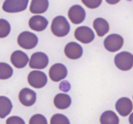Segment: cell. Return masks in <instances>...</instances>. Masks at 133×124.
I'll return each mask as SVG.
<instances>
[{
    "mask_svg": "<svg viewBox=\"0 0 133 124\" xmlns=\"http://www.w3.org/2000/svg\"><path fill=\"white\" fill-rule=\"evenodd\" d=\"M51 32L55 36L62 38L69 33L70 25L64 16H57L51 23Z\"/></svg>",
    "mask_w": 133,
    "mask_h": 124,
    "instance_id": "cell-1",
    "label": "cell"
},
{
    "mask_svg": "<svg viewBox=\"0 0 133 124\" xmlns=\"http://www.w3.org/2000/svg\"><path fill=\"white\" fill-rule=\"evenodd\" d=\"M115 64L122 71L130 70L133 66V55L127 52L118 53L115 58Z\"/></svg>",
    "mask_w": 133,
    "mask_h": 124,
    "instance_id": "cell-2",
    "label": "cell"
},
{
    "mask_svg": "<svg viewBox=\"0 0 133 124\" xmlns=\"http://www.w3.org/2000/svg\"><path fill=\"white\" fill-rule=\"evenodd\" d=\"M19 46L25 49H31L37 45L38 38L34 33L29 32H23L17 38Z\"/></svg>",
    "mask_w": 133,
    "mask_h": 124,
    "instance_id": "cell-3",
    "label": "cell"
},
{
    "mask_svg": "<svg viewBox=\"0 0 133 124\" xmlns=\"http://www.w3.org/2000/svg\"><path fill=\"white\" fill-rule=\"evenodd\" d=\"M28 3L29 0H5L2 9L8 13L21 12L27 9Z\"/></svg>",
    "mask_w": 133,
    "mask_h": 124,
    "instance_id": "cell-4",
    "label": "cell"
},
{
    "mask_svg": "<svg viewBox=\"0 0 133 124\" xmlns=\"http://www.w3.org/2000/svg\"><path fill=\"white\" fill-rule=\"evenodd\" d=\"M124 44L123 37L118 34H110L105 38L104 46L110 52H116L121 49Z\"/></svg>",
    "mask_w": 133,
    "mask_h": 124,
    "instance_id": "cell-5",
    "label": "cell"
},
{
    "mask_svg": "<svg viewBox=\"0 0 133 124\" xmlns=\"http://www.w3.org/2000/svg\"><path fill=\"white\" fill-rule=\"evenodd\" d=\"M29 85L33 88L39 89L43 88L47 83V77L45 73L35 70L29 73L27 77Z\"/></svg>",
    "mask_w": 133,
    "mask_h": 124,
    "instance_id": "cell-6",
    "label": "cell"
},
{
    "mask_svg": "<svg viewBox=\"0 0 133 124\" xmlns=\"http://www.w3.org/2000/svg\"><path fill=\"white\" fill-rule=\"evenodd\" d=\"M49 58L45 53L36 52L31 55L29 61V67L32 69L43 70L48 65Z\"/></svg>",
    "mask_w": 133,
    "mask_h": 124,
    "instance_id": "cell-7",
    "label": "cell"
},
{
    "mask_svg": "<svg viewBox=\"0 0 133 124\" xmlns=\"http://www.w3.org/2000/svg\"><path fill=\"white\" fill-rule=\"evenodd\" d=\"M75 38L83 44H89L95 39V33L90 27L81 26L76 29Z\"/></svg>",
    "mask_w": 133,
    "mask_h": 124,
    "instance_id": "cell-8",
    "label": "cell"
},
{
    "mask_svg": "<svg viewBox=\"0 0 133 124\" xmlns=\"http://www.w3.org/2000/svg\"><path fill=\"white\" fill-rule=\"evenodd\" d=\"M68 16L72 23L74 24H79L85 20L86 12L83 7L79 5H75L69 10Z\"/></svg>",
    "mask_w": 133,
    "mask_h": 124,
    "instance_id": "cell-9",
    "label": "cell"
},
{
    "mask_svg": "<svg viewBox=\"0 0 133 124\" xmlns=\"http://www.w3.org/2000/svg\"><path fill=\"white\" fill-rule=\"evenodd\" d=\"M49 77L52 81L55 82L64 79L67 76L66 67L61 64H56L52 65L49 71Z\"/></svg>",
    "mask_w": 133,
    "mask_h": 124,
    "instance_id": "cell-10",
    "label": "cell"
},
{
    "mask_svg": "<svg viewBox=\"0 0 133 124\" xmlns=\"http://www.w3.org/2000/svg\"><path fill=\"white\" fill-rule=\"evenodd\" d=\"M19 99L21 104L26 107H30L36 101V93L29 88H23L20 91Z\"/></svg>",
    "mask_w": 133,
    "mask_h": 124,
    "instance_id": "cell-11",
    "label": "cell"
},
{
    "mask_svg": "<svg viewBox=\"0 0 133 124\" xmlns=\"http://www.w3.org/2000/svg\"><path fill=\"white\" fill-rule=\"evenodd\" d=\"M65 55L71 59H79L82 56L83 50L81 46L75 42H70L66 45L64 49Z\"/></svg>",
    "mask_w": 133,
    "mask_h": 124,
    "instance_id": "cell-12",
    "label": "cell"
},
{
    "mask_svg": "<svg viewBox=\"0 0 133 124\" xmlns=\"http://www.w3.org/2000/svg\"><path fill=\"white\" fill-rule=\"evenodd\" d=\"M115 108L121 116L126 117L131 113L133 106L130 99L127 97H122L116 101Z\"/></svg>",
    "mask_w": 133,
    "mask_h": 124,
    "instance_id": "cell-13",
    "label": "cell"
},
{
    "mask_svg": "<svg viewBox=\"0 0 133 124\" xmlns=\"http://www.w3.org/2000/svg\"><path fill=\"white\" fill-rule=\"evenodd\" d=\"M29 61V58L25 53L22 51H15L11 55V62L16 68H23Z\"/></svg>",
    "mask_w": 133,
    "mask_h": 124,
    "instance_id": "cell-14",
    "label": "cell"
},
{
    "mask_svg": "<svg viewBox=\"0 0 133 124\" xmlns=\"http://www.w3.org/2000/svg\"><path fill=\"white\" fill-rule=\"evenodd\" d=\"M29 26L31 29L36 32H42L48 26V21L41 15H35L29 20Z\"/></svg>",
    "mask_w": 133,
    "mask_h": 124,
    "instance_id": "cell-15",
    "label": "cell"
},
{
    "mask_svg": "<svg viewBox=\"0 0 133 124\" xmlns=\"http://www.w3.org/2000/svg\"><path fill=\"white\" fill-rule=\"evenodd\" d=\"M48 0H32L29 10L35 14H43L49 8Z\"/></svg>",
    "mask_w": 133,
    "mask_h": 124,
    "instance_id": "cell-16",
    "label": "cell"
},
{
    "mask_svg": "<svg viewBox=\"0 0 133 124\" xmlns=\"http://www.w3.org/2000/svg\"><path fill=\"white\" fill-rule=\"evenodd\" d=\"M93 27L99 37L104 36L109 31V24L108 21L101 17L95 20L93 22Z\"/></svg>",
    "mask_w": 133,
    "mask_h": 124,
    "instance_id": "cell-17",
    "label": "cell"
},
{
    "mask_svg": "<svg viewBox=\"0 0 133 124\" xmlns=\"http://www.w3.org/2000/svg\"><path fill=\"white\" fill-rule=\"evenodd\" d=\"M71 99L69 95L65 94H59L55 97L54 105L59 109H65L71 106Z\"/></svg>",
    "mask_w": 133,
    "mask_h": 124,
    "instance_id": "cell-18",
    "label": "cell"
},
{
    "mask_svg": "<svg viewBox=\"0 0 133 124\" xmlns=\"http://www.w3.org/2000/svg\"><path fill=\"white\" fill-rule=\"evenodd\" d=\"M12 108V103L9 98L5 96H0V117L3 119L9 115Z\"/></svg>",
    "mask_w": 133,
    "mask_h": 124,
    "instance_id": "cell-19",
    "label": "cell"
},
{
    "mask_svg": "<svg viewBox=\"0 0 133 124\" xmlns=\"http://www.w3.org/2000/svg\"><path fill=\"white\" fill-rule=\"evenodd\" d=\"M100 121L102 124H118L119 123V119L115 112L109 110L102 114Z\"/></svg>",
    "mask_w": 133,
    "mask_h": 124,
    "instance_id": "cell-20",
    "label": "cell"
},
{
    "mask_svg": "<svg viewBox=\"0 0 133 124\" xmlns=\"http://www.w3.org/2000/svg\"><path fill=\"white\" fill-rule=\"evenodd\" d=\"M14 70L8 64L0 63V79H7L10 78L13 75Z\"/></svg>",
    "mask_w": 133,
    "mask_h": 124,
    "instance_id": "cell-21",
    "label": "cell"
},
{
    "mask_svg": "<svg viewBox=\"0 0 133 124\" xmlns=\"http://www.w3.org/2000/svg\"><path fill=\"white\" fill-rule=\"evenodd\" d=\"M11 32V26L7 20L0 19V38H6Z\"/></svg>",
    "mask_w": 133,
    "mask_h": 124,
    "instance_id": "cell-22",
    "label": "cell"
},
{
    "mask_svg": "<svg viewBox=\"0 0 133 124\" xmlns=\"http://www.w3.org/2000/svg\"><path fill=\"white\" fill-rule=\"evenodd\" d=\"M50 123L51 124H69L70 121L65 115L58 114L53 115Z\"/></svg>",
    "mask_w": 133,
    "mask_h": 124,
    "instance_id": "cell-23",
    "label": "cell"
},
{
    "mask_svg": "<svg viewBox=\"0 0 133 124\" xmlns=\"http://www.w3.org/2000/svg\"><path fill=\"white\" fill-rule=\"evenodd\" d=\"M30 124H47V121L46 118L41 114H35L29 120Z\"/></svg>",
    "mask_w": 133,
    "mask_h": 124,
    "instance_id": "cell-24",
    "label": "cell"
},
{
    "mask_svg": "<svg viewBox=\"0 0 133 124\" xmlns=\"http://www.w3.org/2000/svg\"><path fill=\"white\" fill-rule=\"evenodd\" d=\"M85 6L90 9H96L101 5L103 0H81Z\"/></svg>",
    "mask_w": 133,
    "mask_h": 124,
    "instance_id": "cell-25",
    "label": "cell"
},
{
    "mask_svg": "<svg viewBox=\"0 0 133 124\" xmlns=\"http://www.w3.org/2000/svg\"><path fill=\"white\" fill-rule=\"evenodd\" d=\"M8 124H25L24 120H23L19 117L12 116L8 118L6 121Z\"/></svg>",
    "mask_w": 133,
    "mask_h": 124,
    "instance_id": "cell-26",
    "label": "cell"
},
{
    "mask_svg": "<svg viewBox=\"0 0 133 124\" xmlns=\"http://www.w3.org/2000/svg\"><path fill=\"white\" fill-rule=\"evenodd\" d=\"M120 1H121V0H106V2H107L110 5L116 4V3H118Z\"/></svg>",
    "mask_w": 133,
    "mask_h": 124,
    "instance_id": "cell-27",
    "label": "cell"
},
{
    "mask_svg": "<svg viewBox=\"0 0 133 124\" xmlns=\"http://www.w3.org/2000/svg\"><path fill=\"white\" fill-rule=\"evenodd\" d=\"M129 123L131 124H133V113L131 114V115L129 117Z\"/></svg>",
    "mask_w": 133,
    "mask_h": 124,
    "instance_id": "cell-28",
    "label": "cell"
}]
</instances>
